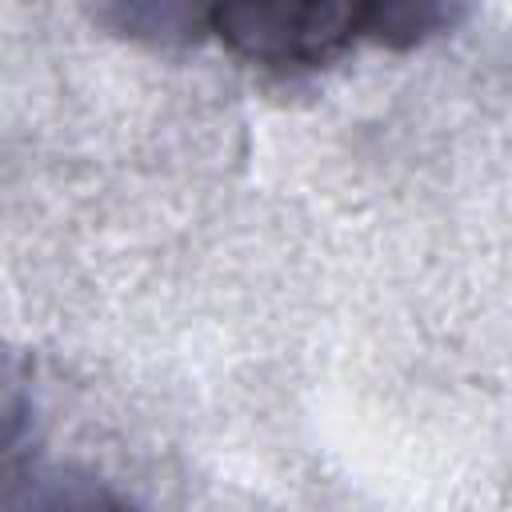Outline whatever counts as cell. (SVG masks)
Here are the masks:
<instances>
[{
  "label": "cell",
  "instance_id": "cell-1",
  "mask_svg": "<svg viewBox=\"0 0 512 512\" xmlns=\"http://www.w3.org/2000/svg\"><path fill=\"white\" fill-rule=\"evenodd\" d=\"M216 32L236 56L264 68H324L368 40V4L336 0H232L208 8Z\"/></svg>",
  "mask_w": 512,
  "mask_h": 512
},
{
  "label": "cell",
  "instance_id": "cell-2",
  "mask_svg": "<svg viewBox=\"0 0 512 512\" xmlns=\"http://www.w3.org/2000/svg\"><path fill=\"white\" fill-rule=\"evenodd\" d=\"M4 512H136L116 488L76 468H24L8 464Z\"/></svg>",
  "mask_w": 512,
  "mask_h": 512
},
{
  "label": "cell",
  "instance_id": "cell-3",
  "mask_svg": "<svg viewBox=\"0 0 512 512\" xmlns=\"http://www.w3.org/2000/svg\"><path fill=\"white\" fill-rule=\"evenodd\" d=\"M100 20H108L116 32L128 36H148V40H196L208 32V8L188 4V0H144V4H112L96 8Z\"/></svg>",
  "mask_w": 512,
  "mask_h": 512
}]
</instances>
